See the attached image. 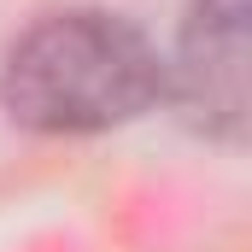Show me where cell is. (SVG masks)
<instances>
[{"mask_svg":"<svg viewBox=\"0 0 252 252\" xmlns=\"http://www.w3.org/2000/svg\"><path fill=\"white\" fill-rule=\"evenodd\" d=\"M164 88L182 124L205 141L247 135V0H193L164 64Z\"/></svg>","mask_w":252,"mask_h":252,"instance_id":"cell-2","label":"cell"},{"mask_svg":"<svg viewBox=\"0 0 252 252\" xmlns=\"http://www.w3.org/2000/svg\"><path fill=\"white\" fill-rule=\"evenodd\" d=\"M164 94L158 47L118 12H53L0 64L6 118L35 135H100Z\"/></svg>","mask_w":252,"mask_h":252,"instance_id":"cell-1","label":"cell"}]
</instances>
